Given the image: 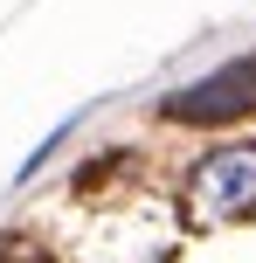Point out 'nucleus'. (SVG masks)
Returning a JSON list of instances; mask_svg holds the SVG:
<instances>
[{
	"label": "nucleus",
	"instance_id": "2",
	"mask_svg": "<svg viewBox=\"0 0 256 263\" xmlns=\"http://www.w3.org/2000/svg\"><path fill=\"white\" fill-rule=\"evenodd\" d=\"M243 111H256V55H243V63H229V69H215V77L166 97L173 125H222V118H243Z\"/></svg>",
	"mask_w": 256,
	"mask_h": 263
},
{
	"label": "nucleus",
	"instance_id": "1",
	"mask_svg": "<svg viewBox=\"0 0 256 263\" xmlns=\"http://www.w3.org/2000/svg\"><path fill=\"white\" fill-rule=\"evenodd\" d=\"M187 208H194V222H243V215H256V145L208 153L187 180Z\"/></svg>",
	"mask_w": 256,
	"mask_h": 263
}]
</instances>
